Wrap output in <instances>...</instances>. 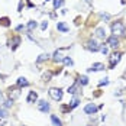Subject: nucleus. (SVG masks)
<instances>
[{
  "instance_id": "nucleus-1",
  "label": "nucleus",
  "mask_w": 126,
  "mask_h": 126,
  "mask_svg": "<svg viewBox=\"0 0 126 126\" xmlns=\"http://www.w3.org/2000/svg\"><path fill=\"white\" fill-rule=\"evenodd\" d=\"M112 32H113L114 36H119V35H123L125 33V25L122 22H116L112 25Z\"/></svg>"
},
{
  "instance_id": "nucleus-2",
  "label": "nucleus",
  "mask_w": 126,
  "mask_h": 126,
  "mask_svg": "<svg viewBox=\"0 0 126 126\" xmlns=\"http://www.w3.org/2000/svg\"><path fill=\"white\" fill-rule=\"evenodd\" d=\"M49 96L52 100L55 101H60L63 99V90L61 88H51L49 90Z\"/></svg>"
},
{
  "instance_id": "nucleus-3",
  "label": "nucleus",
  "mask_w": 126,
  "mask_h": 126,
  "mask_svg": "<svg viewBox=\"0 0 126 126\" xmlns=\"http://www.w3.org/2000/svg\"><path fill=\"white\" fill-rule=\"evenodd\" d=\"M120 57H122L120 52H114L113 55L110 57V68H114V65L120 61Z\"/></svg>"
},
{
  "instance_id": "nucleus-4",
  "label": "nucleus",
  "mask_w": 126,
  "mask_h": 126,
  "mask_svg": "<svg viewBox=\"0 0 126 126\" xmlns=\"http://www.w3.org/2000/svg\"><path fill=\"white\" fill-rule=\"evenodd\" d=\"M87 48L90 51H93V52H97V51L100 49V45H99L94 39H91V41H88L87 42Z\"/></svg>"
},
{
  "instance_id": "nucleus-5",
  "label": "nucleus",
  "mask_w": 126,
  "mask_h": 126,
  "mask_svg": "<svg viewBox=\"0 0 126 126\" xmlns=\"http://www.w3.org/2000/svg\"><path fill=\"white\" fill-rule=\"evenodd\" d=\"M38 107H39V110H41V112H44V113L49 112V104H48L47 101H44V100H41L38 103Z\"/></svg>"
},
{
  "instance_id": "nucleus-6",
  "label": "nucleus",
  "mask_w": 126,
  "mask_h": 126,
  "mask_svg": "<svg viewBox=\"0 0 126 126\" xmlns=\"http://www.w3.org/2000/svg\"><path fill=\"white\" fill-rule=\"evenodd\" d=\"M64 58H65V57L63 55V51L61 49L55 51V54H54V61H55V63H63Z\"/></svg>"
},
{
  "instance_id": "nucleus-7",
  "label": "nucleus",
  "mask_w": 126,
  "mask_h": 126,
  "mask_svg": "<svg viewBox=\"0 0 126 126\" xmlns=\"http://www.w3.org/2000/svg\"><path fill=\"white\" fill-rule=\"evenodd\" d=\"M9 96H10V100H15L20 96V91L19 88H9Z\"/></svg>"
},
{
  "instance_id": "nucleus-8",
  "label": "nucleus",
  "mask_w": 126,
  "mask_h": 126,
  "mask_svg": "<svg viewBox=\"0 0 126 126\" xmlns=\"http://www.w3.org/2000/svg\"><path fill=\"white\" fill-rule=\"evenodd\" d=\"M96 110H97V107L93 104V103H88L87 106L84 107V112L87 114H93V113H96Z\"/></svg>"
},
{
  "instance_id": "nucleus-9",
  "label": "nucleus",
  "mask_w": 126,
  "mask_h": 126,
  "mask_svg": "<svg viewBox=\"0 0 126 126\" xmlns=\"http://www.w3.org/2000/svg\"><path fill=\"white\" fill-rule=\"evenodd\" d=\"M107 44H109V47H112V48H116L117 47V44H119V39H117V36H110V38L107 39Z\"/></svg>"
},
{
  "instance_id": "nucleus-10",
  "label": "nucleus",
  "mask_w": 126,
  "mask_h": 126,
  "mask_svg": "<svg viewBox=\"0 0 126 126\" xmlns=\"http://www.w3.org/2000/svg\"><path fill=\"white\" fill-rule=\"evenodd\" d=\"M101 70H104V65L100 63H96V64H93L90 68H88V71H101Z\"/></svg>"
},
{
  "instance_id": "nucleus-11",
  "label": "nucleus",
  "mask_w": 126,
  "mask_h": 126,
  "mask_svg": "<svg viewBox=\"0 0 126 126\" xmlns=\"http://www.w3.org/2000/svg\"><path fill=\"white\" fill-rule=\"evenodd\" d=\"M36 100H38V94L35 91H31L29 96H28V103H33V101H36Z\"/></svg>"
},
{
  "instance_id": "nucleus-12",
  "label": "nucleus",
  "mask_w": 126,
  "mask_h": 126,
  "mask_svg": "<svg viewBox=\"0 0 126 126\" xmlns=\"http://www.w3.org/2000/svg\"><path fill=\"white\" fill-rule=\"evenodd\" d=\"M96 35H97V38H100V39L106 38V31H104V28H99V29L96 31Z\"/></svg>"
},
{
  "instance_id": "nucleus-13",
  "label": "nucleus",
  "mask_w": 126,
  "mask_h": 126,
  "mask_svg": "<svg viewBox=\"0 0 126 126\" xmlns=\"http://www.w3.org/2000/svg\"><path fill=\"white\" fill-rule=\"evenodd\" d=\"M57 28H58V31H61V32H68V26L65 25V23H63V22H58L57 23Z\"/></svg>"
},
{
  "instance_id": "nucleus-14",
  "label": "nucleus",
  "mask_w": 126,
  "mask_h": 126,
  "mask_svg": "<svg viewBox=\"0 0 126 126\" xmlns=\"http://www.w3.org/2000/svg\"><path fill=\"white\" fill-rule=\"evenodd\" d=\"M28 84H29V83H28V80H26L25 77H20V78L17 80V86H19V87H22V86H23V87H26Z\"/></svg>"
},
{
  "instance_id": "nucleus-15",
  "label": "nucleus",
  "mask_w": 126,
  "mask_h": 126,
  "mask_svg": "<svg viewBox=\"0 0 126 126\" xmlns=\"http://www.w3.org/2000/svg\"><path fill=\"white\" fill-rule=\"evenodd\" d=\"M51 120H52L54 126H63V125H61V120H60V119H58L55 114H52V116H51Z\"/></svg>"
},
{
  "instance_id": "nucleus-16",
  "label": "nucleus",
  "mask_w": 126,
  "mask_h": 126,
  "mask_svg": "<svg viewBox=\"0 0 126 126\" xmlns=\"http://www.w3.org/2000/svg\"><path fill=\"white\" fill-rule=\"evenodd\" d=\"M77 87H78V83H74L71 87H68V93H70V94H76L77 93Z\"/></svg>"
},
{
  "instance_id": "nucleus-17",
  "label": "nucleus",
  "mask_w": 126,
  "mask_h": 126,
  "mask_svg": "<svg viewBox=\"0 0 126 126\" xmlns=\"http://www.w3.org/2000/svg\"><path fill=\"white\" fill-rule=\"evenodd\" d=\"M78 101H80V99H78V97L76 96V97L71 100V104H70V107H71V109H73V107H77V106H78Z\"/></svg>"
},
{
  "instance_id": "nucleus-18",
  "label": "nucleus",
  "mask_w": 126,
  "mask_h": 126,
  "mask_svg": "<svg viewBox=\"0 0 126 126\" xmlns=\"http://www.w3.org/2000/svg\"><path fill=\"white\" fill-rule=\"evenodd\" d=\"M35 28H36V22H35V20H31V22L28 23V29H29V31H33Z\"/></svg>"
},
{
  "instance_id": "nucleus-19",
  "label": "nucleus",
  "mask_w": 126,
  "mask_h": 126,
  "mask_svg": "<svg viewBox=\"0 0 126 126\" xmlns=\"http://www.w3.org/2000/svg\"><path fill=\"white\" fill-rule=\"evenodd\" d=\"M64 64H65L67 67H71V65H73V60H71L70 57H65V58H64Z\"/></svg>"
},
{
  "instance_id": "nucleus-20",
  "label": "nucleus",
  "mask_w": 126,
  "mask_h": 126,
  "mask_svg": "<svg viewBox=\"0 0 126 126\" xmlns=\"http://www.w3.org/2000/svg\"><path fill=\"white\" fill-rule=\"evenodd\" d=\"M64 4V0H54V7L55 9H58L60 6H63Z\"/></svg>"
},
{
  "instance_id": "nucleus-21",
  "label": "nucleus",
  "mask_w": 126,
  "mask_h": 126,
  "mask_svg": "<svg viewBox=\"0 0 126 126\" xmlns=\"http://www.w3.org/2000/svg\"><path fill=\"white\" fill-rule=\"evenodd\" d=\"M48 57H49L48 54H42L38 60H36V63H41V61H44V60H48Z\"/></svg>"
},
{
  "instance_id": "nucleus-22",
  "label": "nucleus",
  "mask_w": 126,
  "mask_h": 126,
  "mask_svg": "<svg viewBox=\"0 0 126 126\" xmlns=\"http://www.w3.org/2000/svg\"><path fill=\"white\" fill-rule=\"evenodd\" d=\"M80 83H81L83 86H86V84H87V83H88V78H87V77H86V76L80 77Z\"/></svg>"
},
{
  "instance_id": "nucleus-23",
  "label": "nucleus",
  "mask_w": 126,
  "mask_h": 126,
  "mask_svg": "<svg viewBox=\"0 0 126 126\" xmlns=\"http://www.w3.org/2000/svg\"><path fill=\"white\" fill-rule=\"evenodd\" d=\"M3 103H4V107H6V109H9V107H12L13 100H6V101H3Z\"/></svg>"
},
{
  "instance_id": "nucleus-24",
  "label": "nucleus",
  "mask_w": 126,
  "mask_h": 126,
  "mask_svg": "<svg viewBox=\"0 0 126 126\" xmlns=\"http://www.w3.org/2000/svg\"><path fill=\"white\" fill-rule=\"evenodd\" d=\"M0 117H3V119L7 117V110H6V109H1V110H0Z\"/></svg>"
},
{
  "instance_id": "nucleus-25",
  "label": "nucleus",
  "mask_w": 126,
  "mask_h": 126,
  "mask_svg": "<svg viewBox=\"0 0 126 126\" xmlns=\"http://www.w3.org/2000/svg\"><path fill=\"white\" fill-rule=\"evenodd\" d=\"M51 76H52V74H51V73H47V74H44V80H45V81H49Z\"/></svg>"
},
{
  "instance_id": "nucleus-26",
  "label": "nucleus",
  "mask_w": 126,
  "mask_h": 126,
  "mask_svg": "<svg viewBox=\"0 0 126 126\" xmlns=\"http://www.w3.org/2000/svg\"><path fill=\"white\" fill-rule=\"evenodd\" d=\"M1 23H3V25H9V19H7V17H3V19H1Z\"/></svg>"
},
{
  "instance_id": "nucleus-27",
  "label": "nucleus",
  "mask_w": 126,
  "mask_h": 126,
  "mask_svg": "<svg viewBox=\"0 0 126 126\" xmlns=\"http://www.w3.org/2000/svg\"><path fill=\"white\" fill-rule=\"evenodd\" d=\"M100 51L103 52V54H104V55H106V54L109 52V49H107V47H101V48H100Z\"/></svg>"
},
{
  "instance_id": "nucleus-28",
  "label": "nucleus",
  "mask_w": 126,
  "mask_h": 126,
  "mask_svg": "<svg viewBox=\"0 0 126 126\" xmlns=\"http://www.w3.org/2000/svg\"><path fill=\"white\" fill-rule=\"evenodd\" d=\"M41 28H42V31H45V29L48 28V22H42V25H41Z\"/></svg>"
},
{
  "instance_id": "nucleus-29",
  "label": "nucleus",
  "mask_w": 126,
  "mask_h": 126,
  "mask_svg": "<svg viewBox=\"0 0 126 126\" xmlns=\"http://www.w3.org/2000/svg\"><path fill=\"white\" fill-rule=\"evenodd\" d=\"M61 109H63V112H68V110H70L71 107H70V104H68V106H63Z\"/></svg>"
},
{
  "instance_id": "nucleus-30",
  "label": "nucleus",
  "mask_w": 126,
  "mask_h": 126,
  "mask_svg": "<svg viewBox=\"0 0 126 126\" xmlns=\"http://www.w3.org/2000/svg\"><path fill=\"white\" fill-rule=\"evenodd\" d=\"M103 84H109V80H107V78H104L103 81H100V86H103Z\"/></svg>"
},
{
  "instance_id": "nucleus-31",
  "label": "nucleus",
  "mask_w": 126,
  "mask_h": 126,
  "mask_svg": "<svg viewBox=\"0 0 126 126\" xmlns=\"http://www.w3.org/2000/svg\"><path fill=\"white\" fill-rule=\"evenodd\" d=\"M3 103V96H1V93H0V104Z\"/></svg>"
},
{
  "instance_id": "nucleus-32",
  "label": "nucleus",
  "mask_w": 126,
  "mask_h": 126,
  "mask_svg": "<svg viewBox=\"0 0 126 126\" xmlns=\"http://www.w3.org/2000/svg\"><path fill=\"white\" fill-rule=\"evenodd\" d=\"M122 3H126V0H122Z\"/></svg>"
},
{
  "instance_id": "nucleus-33",
  "label": "nucleus",
  "mask_w": 126,
  "mask_h": 126,
  "mask_svg": "<svg viewBox=\"0 0 126 126\" xmlns=\"http://www.w3.org/2000/svg\"><path fill=\"white\" fill-rule=\"evenodd\" d=\"M87 1H91V0H87Z\"/></svg>"
},
{
  "instance_id": "nucleus-34",
  "label": "nucleus",
  "mask_w": 126,
  "mask_h": 126,
  "mask_svg": "<svg viewBox=\"0 0 126 126\" xmlns=\"http://www.w3.org/2000/svg\"><path fill=\"white\" fill-rule=\"evenodd\" d=\"M45 1H48V0H45Z\"/></svg>"
}]
</instances>
